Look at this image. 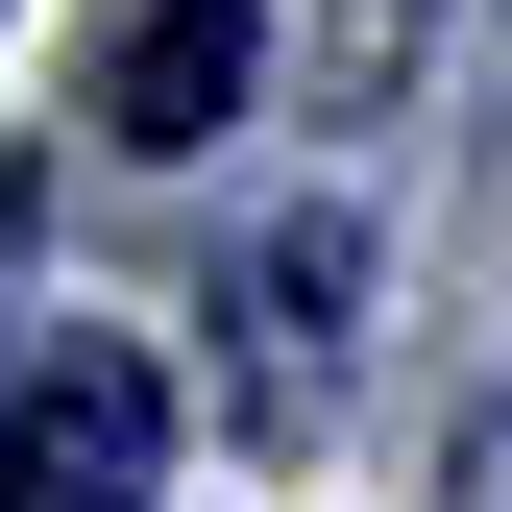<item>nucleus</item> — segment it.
I'll return each mask as SVG.
<instances>
[{"mask_svg": "<svg viewBox=\"0 0 512 512\" xmlns=\"http://www.w3.org/2000/svg\"><path fill=\"white\" fill-rule=\"evenodd\" d=\"M147 488H171V366L122 317H49L0 391V512H147Z\"/></svg>", "mask_w": 512, "mask_h": 512, "instance_id": "1", "label": "nucleus"}, {"mask_svg": "<svg viewBox=\"0 0 512 512\" xmlns=\"http://www.w3.org/2000/svg\"><path fill=\"white\" fill-rule=\"evenodd\" d=\"M342 317H366V220L317 196V220H269V244H244V293H220V366H244V415H269V439H317V415H342Z\"/></svg>", "mask_w": 512, "mask_h": 512, "instance_id": "2", "label": "nucleus"}, {"mask_svg": "<svg viewBox=\"0 0 512 512\" xmlns=\"http://www.w3.org/2000/svg\"><path fill=\"white\" fill-rule=\"evenodd\" d=\"M244 98H269V25H244V0H122V25H98V147L196 171Z\"/></svg>", "mask_w": 512, "mask_h": 512, "instance_id": "3", "label": "nucleus"}, {"mask_svg": "<svg viewBox=\"0 0 512 512\" xmlns=\"http://www.w3.org/2000/svg\"><path fill=\"white\" fill-rule=\"evenodd\" d=\"M0 391H25V366H0Z\"/></svg>", "mask_w": 512, "mask_h": 512, "instance_id": "4", "label": "nucleus"}]
</instances>
